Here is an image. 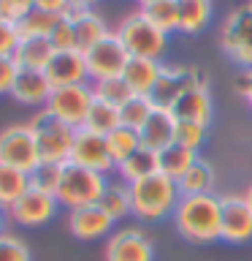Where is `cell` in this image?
Returning a JSON list of instances; mask_svg holds the SVG:
<instances>
[{
	"mask_svg": "<svg viewBox=\"0 0 252 261\" xmlns=\"http://www.w3.org/2000/svg\"><path fill=\"white\" fill-rule=\"evenodd\" d=\"M219 196H182L174 210L176 228L190 242H214L219 240Z\"/></svg>",
	"mask_w": 252,
	"mask_h": 261,
	"instance_id": "cell-1",
	"label": "cell"
},
{
	"mask_svg": "<svg viewBox=\"0 0 252 261\" xmlns=\"http://www.w3.org/2000/svg\"><path fill=\"white\" fill-rule=\"evenodd\" d=\"M179 199H182L179 182L163 171H154V174L130 185L133 215H138L141 220H160L166 215H174Z\"/></svg>",
	"mask_w": 252,
	"mask_h": 261,
	"instance_id": "cell-2",
	"label": "cell"
},
{
	"mask_svg": "<svg viewBox=\"0 0 252 261\" xmlns=\"http://www.w3.org/2000/svg\"><path fill=\"white\" fill-rule=\"evenodd\" d=\"M106 174L101 171H92V169H84V166H76V163H62V177H60V185H57V193L54 199L57 204L71 210H79V207H89V204H98L101 196L106 191Z\"/></svg>",
	"mask_w": 252,
	"mask_h": 261,
	"instance_id": "cell-3",
	"label": "cell"
},
{
	"mask_svg": "<svg viewBox=\"0 0 252 261\" xmlns=\"http://www.w3.org/2000/svg\"><path fill=\"white\" fill-rule=\"evenodd\" d=\"M30 128L36 134L41 161H46V163H68L71 161V147H73L76 128L65 125L49 109H38V114L30 120Z\"/></svg>",
	"mask_w": 252,
	"mask_h": 261,
	"instance_id": "cell-4",
	"label": "cell"
},
{
	"mask_svg": "<svg viewBox=\"0 0 252 261\" xmlns=\"http://www.w3.org/2000/svg\"><path fill=\"white\" fill-rule=\"evenodd\" d=\"M114 33H117L119 41L125 44L130 57H149V60H158V57L166 52V36L168 33L154 28L141 11L125 16Z\"/></svg>",
	"mask_w": 252,
	"mask_h": 261,
	"instance_id": "cell-5",
	"label": "cell"
},
{
	"mask_svg": "<svg viewBox=\"0 0 252 261\" xmlns=\"http://www.w3.org/2000/svg\"><path fill=\"white\" fill-rule=\"evenodd\" d=\"M219 46L233 63L252 68V3L228 14L219 30Z\"/></svg>",
	"mask_w": 252,
	"mask_h": 261,
	"instance_id": "cell-6",
	"label": "cell"
},
{
	"mask_svg": "<svg viewBox=\"0 0 252 261\" xmlns=\"http://www.w3.org/2000/svg\"><path fill=\"white\" fill-rule=\"evenodd\" d=\"M0 163L19 169L24 174H30L41 163L36 134H33L30 122L27 125H8L0 130Z\"/></svg>",
	"mask_w": 252,
	"mask_h": 261,
	"instance_id": "cell-7",
	"label": "cell"
},
{
	"mask_svg": "<svg viewBox=\"0 0 252 261\" xmlns=\"http://www.w3.org/2000/svg\"><path fill=\"white\" fill-rule=\"evenodd\" d=\"M92 101H95L92 85H68V87H54L44 109H49L65 125L84 128V120H87V112L92 106Z\"/></svg>",
	"mask_w": 252,
	"mask_h": 261,
	"instance_id": "cell-8",
	"label": "cell"
},
{
	"mask_svg": "<svg viewBox=\"0 0 252 261\" xmlns=\"http://www.w3.org/2000/svg\"><path fill=\"white\" fill-rule=\"evenodd\" d=\"M84 60H87L89 79L101 82V79H111V76H122V71H125L130 55H128V49L119 41L117 33H109V36L101 38L95 46L87 49Z\"/></svg>",
	"mask_w": 252,
	"mask_h": 261,
	"instance_id": "cell-9",
	"label": "cell"
},
{
	"mask_svg": "<svg viewBox=\"0 0 252 261\" xmlns=\"http://www.w3.org/2000/svg\"><path fill=\"white\" fill-rule=\"evenodd\" d=\"M201 85H206V76L198 68H184V65L168 68V65H163L160 79L149 93V98H152L154 109H171L182 93H187L190 87H201Z\"/></svg>",
	"mask_w": 252,
	"mask_h": 261,
	"instance_id": "cell-10",
	"label": "cell"
},
{
	"mask_svg": "<svg viewBox=\"0 0 252 261\" xmlns=\"http://www.w3.org/2000/svg\"><path fill=\"white\" fill-rule=\"evenodd\" d=\"M219 240L225 242H249L252 240V207L244 196H223L219 199Z\"/></svg>",
	"mask_w": 252,
	"mask_h": 261,
	"instance_id": "cell-11",
	"label": "cell"
},
{
	"mask_svg": "<svg viewBox=\"0 0 252 261\" xmlns=\"http://www.w3.org/2000/svg\"><path fill=\"white\" fill-rule=\"evenodd\" d=\"M71 163L84 166V169H92V171H101V174L117 169L114 161H111L106 136L95 134V130H87V128H76L73 147H71Z\"/></svg>",
	"mask_w": 252,
	"mask_h": 261,
	"instance_id": "cell-12",
	"label": "cell"
},
{
	"mask_svg": "<svg viewBox=\"0 0 252 261\" xmlns=\"http://www.w3.org/2000/svg\"><path fill=\"white\" fill-rule=\"evenodd\" d=\"M106 261H154V245L141 228H119L106 242Z\"/></svg>",
	"mask_w": 252,
	"mask_h": 261,
	"instance_id": "cell-13",
	"label": "cell"
},
{
	"mask_svg": "<svg viewBox=\"0 0 252 261\" xmlns=\"http://www.w3.org/2000/svg\"><path fill=\"white\" fill-rule=\"evenodd\" d=\"M57 207H60V204H57L54 196L33 191L30 188L14 207H8V218H11L14 223H19V226L33 228V226H44L46 220H52Z\"/></svg>",
	"mask_w": 252,
	"mask_h": 261,
	"instance_id": "cell-14",
	"label": "cell"
},
{
	"mask_svg": "<svg viewBox=\"0 0 252 261\" xmlns=\"http://www.w3.org/2000/svg\"><path fill=\"white\" fill-rule=\"evenodd\" d=\"M44 73L52 82V87H68V85H87V60L84 52L68 49V52H54Z\"/></svg>",
	"mask_w": 252,
	"mask_h": 261,
	"instance_id": "cell-15",
	"label": "cell"
},
{
	"mask_svg": "<svg viewBox=\"0 0 252 261\" xmlns=\"http://www.w3.org/2000/svg\"><path fill=\"white\" fill-rule=\"evenodd\" d=\"M114 226V218L106 215L101 204H89V207H79L68 212V228L76 240H98L106 237Z\"/></svg>",
	"mask_w": 252,
	"mask_h": 261,
	"instance_id": "cell-16",
	"label": "cell"
},
{
	"mask_svg": "<svg viewBox=\"0 0 252 261\" xmlns=\"http://www.w3.org/2000/svg\"><path fill=\"white\" fill-rule=\"evenodd\" d=\"M65 16L73 22V30H76V49L79 52H87L89 46H95L101 38L109 36V28H106L103 16H98L92 8L87 6H68Z\"/></svg>",
	"mask_w": 252,
	"mask_h": 261,
	"instance_id": "cell-17",
	"label": "cell"
},
{
	"mask_svg": "<svg viewBox=\"0 0 252 261\" xmlns=\"http://www.w3.org/2000/svg\"><path fill=\"white\" fill-rule=\"evenodd\" d=\"M141 147L154 152H163L166 147L176 142V117L168 109H154L149 114V120L144 122V128L138 130Z\"/></svg>",
	"mask_w": 252,
	"mask_h": 261,
	"instance_id": "cell-18",
	"label": "cell"
},
{
	"mask_svg": "<svg viewBox=\"0 0 252 261\" xmlns=\"http://www.w3.org/2000/svg\"><path fill=\"white\" fill-rule=\"evenodd\" d=\"M52 90H54V87H52V82H49V76H46L44 71L19 68L11 95H14L19 103H27V106H46V103H49V95H52Z\"/></svg>",
	"mask_w": 252,
	"mask_h": 261,
	"instance_id": "cell-19",
	"label": "cell"
},
{
	"mask_svg": "<svg viewBox=\"0 0 252 261\" xmlns=\"http://www.w3.org/2000/svg\"><path fill=\"white\" fill-rule=\"evenodd\" d=\"M168 112L176 117V122H201V125H209V120H211V95H209L206 85L190 87L187 93H182Z\"/></svg>",
	"mask_w": 252,
	"mask_h": 261,
	"instance_id": "cell-20",
	"label": "cell"
},
{
	"mask_svg": "<svg viewBox=\"0 0 252 261\" xmlns=\"http://www.w3.org/2000/svg\"><path fill=\"white\" fill-rule=\"evenodd\" d=\"M163 65L158 60H149V57H130L125 71H122V79L128 82V87L133 90L136 95H149L154 85L160 79Z\"/></svg>",
	"mask_w": 252,
	"mask_h": 261,
	"instance_id": "cell-21",
	"label": "cell"
},
{
	"mask_svg": "<svg viewBox=\"0 0 252 261\" xmlns=\"http://www.w3.org/2000/svg\"><path fill=\"white\" fill-rule=\"evenodd\" d=\"M54 55V46L49 38H19V44L14 49V60L19 68H36V71H44L49 60Z\"/></svg>",
	"mask_w": 252,
	"mask_h": 261,
	"instance_id": "cell-22",
	"label": "cell"
},
{
	"mask_svg": "<svg viewBox=\"0 0 252 261\" xmlns=\"http://www.w3.org/2000/svg\"><path fill=\"white\" fill-rule=\"evenodd\" d=\"M154 171H160V158L154 150H146V147H138L130 158H125L117 166V174L122 177V182H128V185L154 174Z\"/></svg>",
	"mask_w": 252,
	"mask_h": 261,
	"instance_id": "cell-23",
	"label": "cell"
},
{
	"mask_svg": "<svg viewBox=\"0 0 252 261\" xmlns=\"http://www.w3.org/2000/svg\"><path fill=\"white\" fill-rule=\"evenodd\" d=\"M176 3V19L182 33H198L211 19V0H174Z\"/></svg>",
	"mask_w": 252,
	"mask_h": 261,
	"instance_id": "cell-24",
	"label": "cell"
},
{
	"mask_svg": "<svg viewBox=\"0 0 252 261\" xmlns=\"http://www.w3.org/2000/svg\"><path fill=\"white\" fill-rule=\"evenodd\" d=\"M158 158H160V171L163 174H168L171 179H182L187 171H190V166L195 161H198V152H193V150H187V147L182 144H171L166 147L163 152H158Z\"/></svg>",
	"mask_w": 252,
	"mask_h": 261,
	"instance_id": "cell-25",
	"label": "cell"
},
{
	"mask_svg": "<svg viewBox=\"0 0 252 261\" xmlns=\"http://www.w3.org/2000/svg\"><path fill=\"white\" fill-rule=\"evenodd\" d=\"M27 191H30V177L19 169L0 163V207L8 212V207H14Z\"/></svg>",
	"mask_w": 252,
	"mask_h": 261,
	"instance_id": "cell-26",
	"label": "cell"
},
{
	"mask_svg": "<svg viewBox=\"0 0 252 261\" xmlns=\"http://www.w3.org/2000/svg\"><path fill=\"white\" fill-rule=\"evenodd\" d=\"M214 188V169L209 161L198 158L190 166V171L179 179V193L182 196H201V193H211Z\"/></svg>",
	"mask_w": 252,
	"mask_h": 261,
	"instance_id": "cell-27",
	"label": "cell"
},
{
	"mask_svg": "<svg viewBox=\"0 0 252 261\" xmlns=\"http://www.w3.org/2000/svg\"><path fill=\"white\" fill-rule=\"evenodd\" d=\"M84 128L95 130V134H101V136H109L111 130L119 128V109L111 106V103H106V101H101V98H95L92 106H89V112H87Z\"/></svg>",
	"mask_w": 252,
	"mask_h": 261,
	"instance_id": "cell-28",
	"label": "cell"
},
{
	"mask_svg": "<svg viewBox=\"0 0 252 261\" xmlns=\"http://www.w3.org/2000/svg\"><path fill=\"white\" fill-rule=\"evenodd\" d=\"M101 207L106 210V215H111L114 220L133 215V201H130V185L128 182H109L101 196Z\"/></svg>",
	"mask_w": 252,
	"mask_h": 261,
	"instance_id": "cell-29",
	"label": "cell"
},
{
	"mask_svg": "<svg viewBox=\"0 0 252 261\" xmlns=\"http://www.w3.org/2000/svg\"><path fill=\"white\" fill-rule=\"evenodd\" d=\"M152 112H154V103L149 95H133L119 106V125H125L130 130H141Z\"/></svg>",
	"mask_w": 252,
	"mask_h": 261,
	"instance_id": "cell-30",
	"label": "cell"
},
{
	"mask_svg": "<svg viewBox=\"0 0 252 261\" xmlns=\"http://www.w3.org/2000/svg\"><path fill=\"white\" fill-rule=\"evenodd\" d=\"M106 144H109V152H111V161L114 166H119L125 158H130L138 147H141V139H138V130H130L125 125H119L117 130H111L106 136Z\"/></svg>",
	"mask_w": 252,
	"mask_h": 261,
	"instance_id": "cell-31",
	"label": "cell"
},
{
	"mask_svg": "<svg viewBox=\"0 0 252 261\" xmlns=\"http://www.w3.org/2000/svg\"><path fill=\"white\" fill-rule=\"evenodd\" d=\"M57 19H60L57 14H46V11L33 8L22 22H16V33H19V38H49Z\"/></svg>",
	"mask_w": 252,
	"mask_h": 261,
	"instance_id": "cell-32",
	"label": "cell"
},
{
	"mask_svg": "<svg viewBox=\"0 0 252 261\" xmlns=\"http://www.w3.org/2000/svg\"><path fill=\"white\" fill-rule=\"evenodd\" d=\"M92 93L95 98H101V101L111 103V106H119L128 101V98H133L136 93L128 87V82L122 76H111V79H101V82H92Z\"/></svg>",
	"mask_w": 252,
	"mask_h": 261,
	"instance_id": "cell-33",
	"label": "cell"
},
{
	"mask_svg": "<svg viewBox=\"0 0 252 261\" xmlns=\"http://www.w3.org/2000/svg\"><path fill=\"white\" fill-rule=\"evenodd\" d=\"M27 177H30V188H33V191L54 196L57 193V185H60V177H62V163H46V161H41Z\"/></svg>",
	"mask_w": 252,
	"mask_h": 261,
	"instance_id": "cell-34",
	"label": "cell"
},
{
	"mask_svg": "<svg viewBox=\"0 0 252 261\" xmlns=\"http://www.w3.org/2000/svg\"><path fill=\"white\" fill-rule=\"evenodd\" d=\"M141 14L154 24V28H160L163 33H171V30H176V28H179V19H176V3H174V0H160V3L141 6Z\"/></svg>",
	"mask_w": 252,
	"mask_h": 261,
	"instance_id": "cell-35",
	"label": "cell"
},
{
	"mask_svg": "<svg viewBox=\"0 0 252 261\" xmlns=\"http://www.w3.org/2000/svg\"><path fill=\"white\" fill-rule=\"evenodd\" d=\"M0 261H33L27 242L16 234L3 231L0 234Z\"/></svg>",
	"mask_w": 252,
	"mask_h": 261,
	"instance_id": "cell-36",
	"label": "cell"
},
{
	"mask_svg": "<svg viewBox=\"0 0 252 261\" xmlns=\"http://www.w3.org/2000/svg\"><path fill=\"white\" fill-rule=\"evenodd\" d=\"M206 128L209 125H201V122H176V144L198 152L201 144L206 142Z\"/></svg>",
	"mask_w": 252,
	"mask_h": 261,
	"instance_id": "cell-37",
	"label": "cell"
},
{
	"mask_svg": "<svg viewBox=\"0 0 252 261\" xmlns=\"http://www.w3.org/2000/svg\"><path fill=\"white\" fill-rule=\"evenodd\" d=\"M49 41H52L54 52H68V49H76V30H73V22L68 16H60L57 24L49 33Z\"/></svg>",
	"mask_w": 252,
	"mask_h": 261,
	"instance_id": "cell-38",
	"label": "cell"
},
{
	"mask_svg": "<svg viewBox=\"0 0 252 261\" xmlns=\"http://www.w3.org/2000/svg\"><path fill=\"white\" fill-rule=\"evenodd\" d=\"M33 8H36V0H0V19L3 22H22Z\"/></svg>",
	"mask_w": 252,
	"mask_h": 261,
	"instance_id": "cell-39",
	"label": "cell"
},
{
	"mask_svg": "<svg viewBox=\"0 0 252 261\" xmlns=\"http://www.w3.org/2000/svg\"><path fill=\"white\" fill-rule=\"evenodd\" d=\"M16 73H19V65L11 55H3L0 57V95L3 93H11L14 90V82H16Z\"/></svg>",
	"mask_w": 252,
	"mask_h": 261,
	"instance_id": "cell-40",
	"label": "cell"
},
{
	"mask_svg": "<svg viewBox=\"0 0 252 261\" xmlns=\"http://www.w3.org/2000/svg\"><path fill=\"white\" fill-rule=\"evenodd\" d=\"M16 44H19V33H16V24L0 19V57H3V55H14Z\"/></svg>",
	"mask_w": 252,
	"mask_h": 261,
	"instance_id": "cell-41",
	"label": "cell"
},
{
	"mask_svg": "<svg viewBox=\"0 0 252 261\" xmlns=\"http://www.w3.org/2000/svg\"><path fill=\"white\" fill-rule=\"evenodd\" d=\"M68 6H71V0H36V8H38V11L57 14V16H65Z\"/></svg>",
	"mask_w": 252,
	"mask_h": 261,
	"instance_id": "cell-42",
	"label": "cell"
},
{
	"mask_svg": "<svg viewBox=\"0 0 252 261\" xmlns=\"http://www.w3.org/2000/svg\"><path fill=\"white\" fill-rule=\"evenodd\" d=\"M236 90H239V93L247 98V103L252 106V68H247L239 76V82H236Z\"/></svg>",
	"mask_w": 252,
	"mask_h": 261,
	"instance_id": "cell-43",
	"label": "cell"
},
{
	"mask_svg": "<svg viewBox=\"0 0 252 261\" xmlns=\"http://www.w3.org/2000/svg\"><path fill=\"white\" fill-rule=\"evenodd\" d=\"M6 215H8V212L0 207V234H3V226H6Z\"/></svg>",
	"mask_w": 252,
	"mask_h": 261,
	"instance_id": "cell-44",
	"label": "cell"
},
{
	"mask_svg": "<svg viewBox=\"0 0 252 261\" xmlns=\"http://www.w3.org/2000/svg\"><path fill=\"white\" fill-rule=\"evenodd\" d=\"M244 199H247V204H249V207H252V185L247 188V193H244Z\"/></svg>",
	"mask_w": 252,
	"mask_h": 261,
	"instance_id": "cell-45",
	"label": "cell"
},
{
	"mask_svg": "<svg viewBox=\"0 0 252 261\" xmlns=\"http://www.w3.org/2000/svg\"><path fill=\"white\" fill-rule=\"evenodd\" d=\"M141 6H149V3H160V0H138Z\"/></svg>",
	"mask_w": 252,
	"mask_h": 261,
	"instance_id": "cell-46",
	"label": "cell"
},
{
	"mask_svg": "<svg viewBox=\"0 0 252 261\" xmlns=\"http://www.w3.org/2000/svg\"><path fill=\"white\" fill-rule=\"evenodd\" d=\"M81 3H84V6L89 8V6H92V3H95V0H81Z\"/></svg>",
	"mask_w": 252,
	"mask_h": 261,
	"instance_id": "cell-47",
	"label": "cell"
},
{
	"mask_svg": "<svg viewBox=\"0 0 252 261\" xmlns=\"http://www.w3.org/2000/svg\"><path fill=\"white\" fill-rule=\"evenodd\" d=\"M71 6H84V3H81V0H71Z\"/></svg>",
	"mask_w": 252,
	"mask_h": 261,
	"instance_id": "cell-48",
	"label": "cell"
}]
</instances>
